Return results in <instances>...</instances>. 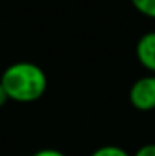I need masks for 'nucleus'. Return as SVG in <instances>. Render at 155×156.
<instances>
[{"label":"nucleus","mask_w":155,"mask_h":156,"mask_svg":"<svg viewBox=\"0 0 155 156\" xmlns=\"http://www.w3.org/2000/svg\"><path fill=\"white\" fill-rule=\"evenodd\" d=\"M135 57L147 72L155 75V30L143 33L137 40Z\"/></svg>","instance_id":"7ed1b4c3"},{"label":"nucleus","mask_w":155,"mask_h":156,"mask_svg":"<svg viewBox=\"0 0 155 156\" xmlns=\"http://www.w3.org/2000/svg\"><path fill=\"white\" fill-rule=\"evenodd\" d=\"M132 156H155V143L142 144Z\"/></svg>","instance_id":"423d86ee"},{"label":"nucleus","mask_w":155,"mask_h":156,"mask_svg":"<svg viewBox=\"0 0 155 156\" xmlns=\"http://www.w3.org/2000/svg\"><path fill=\"white\" fill-rule=\"evenodd\" d=\"M7 101H10V98H9V95H7L3 85L0 83V108H2L3 105H7Z\"/></svg>","instance_id":"6e6552de"},{"label":"nucleus","mask_w":155,"mask_h":156,"mask_svg":"<svg viewBox=\"0 0 155 156\" xmlns=\"http://www.w3.org/2000/svg\"><path fill=\"white\" fill-rule=\"evenodd\" d=\"M32 156H67V154L58 151V150H55V148H43V150L35 151Z\"/></svg>","instance_id":"0eeeda50"},{"label":"nucleus","mask_w":155,"mask_h":156,"mask_svg":"<svg viewBox=\"0 0 155 156\" xmlns=\"http://www.w3.org/2000/svg\"><path fill=\"white\" fill-rule=\"evenodd\" d=\"M130 3L140 15L155 20V0H130Z\"/></svg>","instance_id":"20e7f679"},{"label":"nucleus","mask_w":155,"mask_h":156,"mask_svg":"<svg viewBox=\"0 0 155 156\" xmlns=\"http://www.w3.org/2000/svg\"><path fill=\"white\" fill-rule=\"evenodd\" d=\"M128 101L138 111L155 110V75L149 73L137 78L128 90Z\"/></svg>","instance_id":"f03ea898"},{"label":"nucleus","mask_w":155,"mask_h":156,"mask_svg":"<svg viewBox=\"0 0 155 156\" xmlns=\"http://www.w3.org/2000/svg\"><path fill=\"white\" fill-rule=\"evenodd\" d=\"M0 83L12 101L32 103L43 96L49 81L42 66L37 63L15 62L3 70Z\"/></svg>","instance_id":"f257e3e1"},{"label":"nucleus","mask_w":155,"mask_h":156,"mask_svg":"<svg viewBox=\"0 0 155 156\" xmlns=\"http://www.w3.org/2000/svg\"><path fill=\"white\" fill-rule=\"evenodd\" d=\"M90 156H132L127 150L117 144H103V146L97 148Z\"/></svg>","instance_id":"39448f33"}]
</instances>
